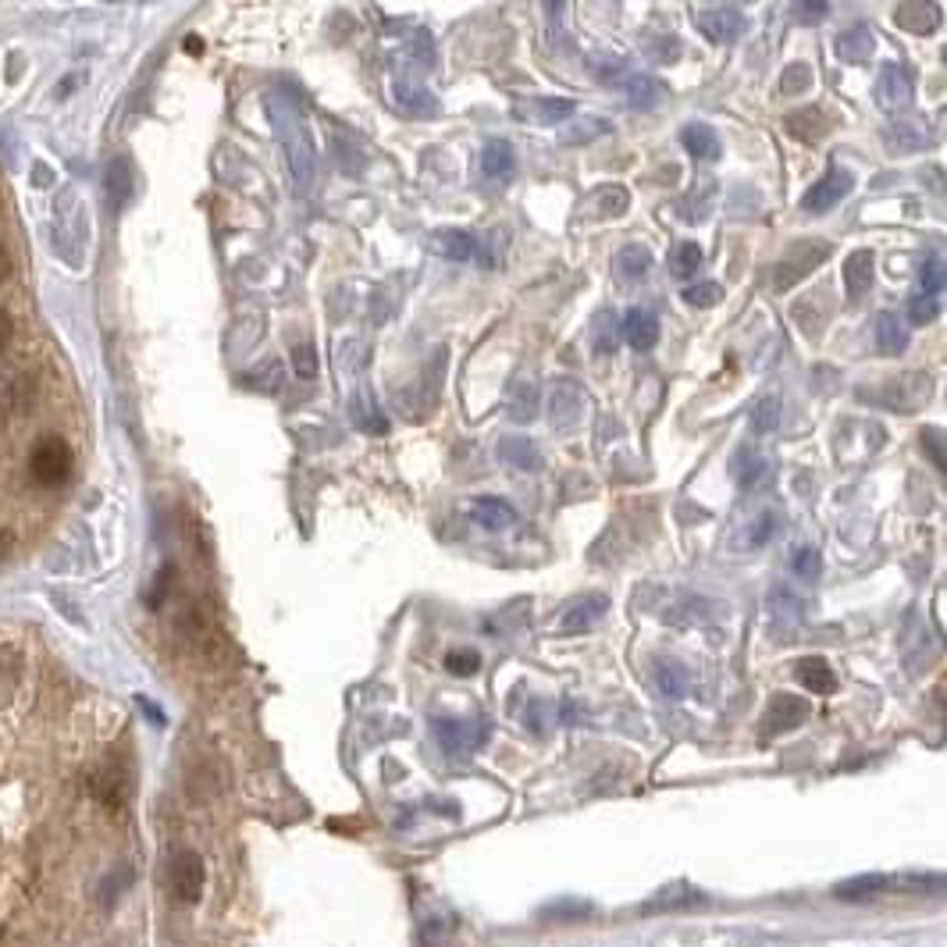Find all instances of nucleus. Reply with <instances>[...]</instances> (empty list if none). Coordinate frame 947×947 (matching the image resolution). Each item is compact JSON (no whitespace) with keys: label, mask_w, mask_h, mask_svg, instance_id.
I'll return each instance as SVG.
<instances>
[{"label":"nucleus","mask_w":947,"mask_h":947,"mask_svg":"<svg viewBox=\"0 0 947 947\" xmlns=\"http://www.w3.org/2000/svg\"><path fill=\"white\" fill-rule=\"evenodd\" d=\"M271 121H275V129L281 135V151H286L292 182L307 189L314 182V171H317V143H314V135H310L303 115L289 104H271Z\"/></svg>","instance_id":"1"},{"label":"nucleus","mask_w":947,"mask_h":947,"mask_svg":"<svg viewBox=\"0 0 947 947\" xmlns=\"http://www.w3.org/2000/svg\"><path fill=\"white\" fill-rule=\"evenodd\" d=\"M830 253H834V247L827 239H798V242H791V247H788V253L777 261V267L769 271V281H774L777 292H788L802 278H808Z\"/></svg>","instance_id":"2"},{"label":"nucleus","mask_w":947,"mask_h":947,"mask_svg":"<svg viewBox=\"0 0 947 947\" xmlns=\"http://www.w3.org/2000/svg\"><path fill=\"white\" fill-rule=\"evenodd\" d=\"M72 464H75V456L68 449V442L58 435H44L29 449V478L39 489H58V484H64L68 474H72Z\"/></svg>","instance_id":"3"},{"label":"nucleus","mask_w":947,"mask_h":947,"mask_svg":"<svg viewBox=\"0 0 947 947\" xmlns=\"http://www.w3.org/2000/svg\"><path fill=\"white\" fill-rule=\"evenodd\" d=\"M923 884L940 887V876H887V873H870V876H855L844 879V884L834 887V898L841 901H870L879 895H890V890H923Z\"/></svg>","instance_id":"4"},{"label":"nucleus","mask_w":947,"mask_h":947,"mask_svg":"<svg viewBox=\"0 0 947 947\" xmlns=\"http://www.w3.org/2000/svg\"><path fill=\"white\" fill-rule=\"evenodd\" d=\"M698 29L702 36L709 39V44L716 47H730L738 44V39L744 36V29H748V19H744V11L738 4H712V8H698Z\"/></svg>","instance_id":"5"},{"label":"nucleus","mask_w":947,"mask_h":947,"mask_svg":"<svg viewBox=\"0 0 947 947\" xmlns=\"http://www.w3.org/2000/svg\"><path fill=\"white\" fill-rule=\"evenodd\" d=\"M930 388H933L930 374H898L895 382L879 385L873 396H876L879 406H887V410L912 413L930 399Z\"/></svg>","instance_id":"6"},{"label":"nucleus","mask_w":947,"mask_h":947,"mask_svg":"<svg viewBox=\"0 0 947 947\" xmlns=\"http://www.w3.org/2000/svg\"><path fill=\"white\" fill-rule=\"evenodd\" d=\"M588 410V392L577 382H552L549 388V421L556 431H571L580 424V417Z\"/></svg>","instance_id":"7"},{"label":"nucleus","mask_w":947,"mask_h":947,"mask_svg":"<svg viewBox=\"0 0 947 947\" xmlns=\"http://www.w3.org/2000/svg\"><path fill=\"white\" fill-rule=\"evenodd\" d=\"M851 189H855V175L841 165H834L816 185H808V193L802 196V211L805 214H827L851 193Z\"/></svg>","instance_id":"8"},{"label":"nucleus","mask_w":947,"mask_h":947,"mask_svg":"<svg viewBox=\"0 0 947 947\" xmlns=\"http://www.w3.org/2000/svg\"><path fill=\"white\" fill-rule=\"evenodd\" d=\"M912 100H915L912 75L904 72L901 64H884V72L876 79V104L884 107L887 115H901V111H909Z\"/></svg>","instance_id":"9"},{"label":"nucleus","mask_w":947,"mask_h":947,"mask_svg":"<svg viewBox=\"0 0 947 947\" xmlns=\"http://www.w3.org/2000/svg\"><path fill=\"white\" fill-rule=\"evenodd\" d=\"M203 879H207V873H203V859L196 855V851H179V855L171 859L168 884H171V895L179 901H185V904L200 901Z\"/></svg>","instance_id":"10"},{"label":"nucleus","mask_w":947,"mask_h":947,"mask_svg":"<svg viewBox=\"0 0 947 947\" xmlns=\"http://www.w3.org/2000/svg\"><path fill=\"white\" fill-rule=\"evenodd\" d=\"M808 720V698H798V695H777L769 702V709L763 716V727L759 734L769 741L777 734H788V730H798Z\"/></svg>","instance_id":"11"},{"label":"nucleus","mask_w":947,"mask_h":947,"mask_svg":"<svg viewBox=\"0 0 947 947\" xmlns=\"http://www.w3.org/2000/svg\"><path fill=\"white\" fill-rule=\"evenodd\" d=\"M89 791H93V798H97L100 805H107V808H118V805H125L129 802V791H132V783H129V769L125 766H118V763H104V766H97L89 774Z\"/></svg>","instance_id":"12"},{"label":"nucleus","mask_w":947,"mask_h":947,"mask_svg":"<svg viewBox=\"0 0 947 947\" xmlns=\"http://www.w3.org/2000/svg\"><path fill=\"white\" fill-rule=\"evenodd\" d=\"M574 111L577 104L571 97H527L513 107V115L520 121H531V125H560V121L574 118Z\"/></svg>","instance_id":"13"},{"label":"nucleus","mask_w":947,"mask_h":947,"mask_svg":"<svg viewBox=\"0 0 947 947\" xmlns=\"http://www.w3.org/2000/svg\"><path fill=\"white\" fill-rule=\"evenodd\" d=\"M467 513L484 531H506V527L517 524V510H513L510 499H499V495H478Z\"/></svg>","instance_id":"14"},{"label":"nucleus","mask_w":947,"mask_h":947,"mask_svg":"<svg viewBox=\"0 0 947 947\" xmlns=\"http://www.w3.org/2000/svg\"><path fill=\"white\" fill-rule=\"evenodd\" d=\"M392 97L403 107L406 115L413 118H435L442 111V104L431 97V89L424 83H410V79H392Z\"/></svg>","instance_id":"15"},{"label":"nucleus","mask_w":947,"mask_h":947,"mask_svg":"<svg viewBox=\"0 0 947 947\" xmlns=\"http://www.w3.org/2000/svg\"><path fill=\"white\" fill-rule=\"evenodd\" d=\"M620 338H627L634 349H652L659 343V317L645 307H631L620 321Z\"/></svg>","instance_id":"16"},{"label":"nucleus","mask_w":947,"mask_h":947,"mask_svg":"<svg viewBox=\"0 0 947 947\" xmlns=\"http://www.w3.org/2000/svg\"><path fill=\"white\" fill-rule=\"evenodd\" d=\"M36 377L33 374H25V371H19V374H11V377H4V385H0V406H4L8 413H15V417H25L36 406Z\"/></svg>","instance_id":"17"},{"label":"nucleus","mask_w":947,"mask_h":947,"mask_svg":"<svg viewBox=\"0 0 947 947\" xmlns=\"http://www.w3.org/2000/svg\"><path fill=\"white\" fill-rule=\"evenodd\" d=\"M681 143L695 160H720V154H723L720 132L706 125V121H687V125L681 129Z\"/></svg>","instance_id":"18"},{"label":"nucleus","mask_w":947,"mask_h":947,"mask_svg":"<svg viewBox=\"0 0 947 947\" xmlns=\"http://www.w3.org/2000/svg\"><path fill=\"white\" fill-rule=\"evenodd\" d=\"M794 676H798V684L808 687V695H834L837 692V673H834L830 662L819 659V656H808V659L798 662Z\"/></svg>","instance_id":"19"},{"label":"nucleus","mask_w":947,"mask_h":947,"mask_svg":"<svg viewBox=\"0 0 947 947\" xmlns=\"http://www.w3.org/2000/svg\"><path fill=\"white\" fill-rule=\"evenodd\" d=\"M788 132L802 143H819L830 132V118L823 107H802V111L788 115Z\"/></svg>","instance_id":"20"},{"label":"nucleus","mask_w":947,"mask_h":947,"mask_svg":"<svg viewBox=\"0 0 947 947\" xmlns=\"http://www.w3.org/2000/svg\"><path fill=\"white\" fill-rule=\"evenodd\" d=\"M844 289H848L851 303L862 300V296L873 289V253L870 250H855L844 261Z\"/></svg>","instance_id":"21"},{"label":"nucleus","mask_w":947,"mask_h":947,"mask_svg":"<svg viewBox=\"0 0 947 947\" xmlns=\"http://www.w3.org/2000/svg\"><path fill=\"white\" fill-rule=\"evenodd\" d=\"M624 93H627V104L638 107V111H656V107L667 100V86H662L656 75H627Z\"/></svg>","instance_id":"22"},{"label":"nucleus","mask_w":947,"mask_h":947,"mask_svg":"<svg viewBox=\"0 0 947 947\" xmlns=\"http://www.w3.org/2000/svg\"><path fill=\"white\" fill-rule=\"evenodd\" d=\"M435 734L442 741L445 752H470L474 744H481V727H474L467 720H435Z\"/></svg>","instance_id":"23"},{"label":"nucleus","mask_w":947,"mask_h":947,"mask_svg":"<svg viewBox=\"0 0 947 947\" xmlns=\"http://www.w3.org/2000/svg\"><path fill=\"white\" fill-rule=\"evenodd\" d=\"M873 33H870V25L865 22H855V25H848L844 33H837V39H834V50L841 53L844 61H851V64H859V61H865L873 53Z\"/></svg>","instance_id":"24"},{"label":"nucleus","mask_w":947,"mask_h":947,"mask_svg":"<svg viewBox=\"0 0 947 947\" xmlns=\"http://www.w3.org/2000/svg\"><path fill=\"white\" fill-rule=\"evenodd\" d=\"M513 168H517V154H513V143H510V140L495 135V140L484 143V151H481V171L489 175V179H506V175H513Z\"/></svg>","instance_id":"25"},{"label":"nucleus","mask_w":947,"mask_h":947,"mask_svg":"<svg viewBox=\"0 0 947 947\" xmlns=\"http://www.w3.org/2000/svg\"><path fill=\"white\" fill-rule=\"evenodd\" d=\"M609 613V599L606 595H585L577 606H571L560 620V631H585L595 620H602Z\"/></svg>","instance_id":"26"},{"label":"nucleus","mask_w":947,"mask_h":947,"mask_svg":"<svg viewBox=\"0 0 947 947\" xmlns=\"http://www.w3.org/2000/svg\"><path fill=\"white\" fill-rule=\"evenodd\" d=\"M499 453H503V459L513 467V470H524V474H535L541 467V449L524 435H506L503 442H499Z\"/></svg>","instance_id":"27"},{"label":"nucleus","mask_w":947,"mask_h":947,"mask_svg":"<svg viewBox=\"0 0 947 947\" xmlns=\"http://www.w3.org/2000/svg\"><path fill=\"white\" fill-rule=\"evenodd\" d=\"M876 349L884 357H901L904 349H909V328H904L890 310H884V314L876 317Z\"/></svg>","instance_id":"28"},{"label":"nucleus","mask_w":947,"mask_h":947,"mask_svg":"<svg viewBox=\"0 0 947 947\" xmlns=\"http://www.w3.org/2000/svg\"><path fill=\"white\" fill-rule=\"evenodd\" d=\"M349 417H353V424L368 431V435H385V431H388V421H385V413L377 410L371 388L357 392L353 403H349Z\"/></svg>","instance_id":"29"},{"label":"nucleus","mask_w":947,"mask_h":947,"mask_svg":"<svg viewBox=\"0 0 947 947\" xmlns=\"http://www.w3.org/2000/svg\"><path fill=\"white\" fill-rule=\"evenodd\" d=\"M895 22L901 25L904 33L923 36V33H933V29H937V22H940V8H937V4H898V8H895Z\"/></svg>","instance_id":"30"},{"label":"nucleus","mask_w":947,"mask_h":947,"mask_svg":"<svg viewBox=\"0 0 947 947\" xmlns=\"http://www.w3.org/2000/svg\"><path fill=\"white\" fill-rule=\"evenodd\" d=\"M431 247H435L445 261H474V256H478V239L470 232H459V228H445V232L431 239Z\"/></svg>","instance_id":"31"},{"label":"nucleus","mask_w":947,"mask_h":947,"mask_svg":"<svg viewBox=\"0 0 947 947\" xmlns=\"http://www.w3.org/2000/svg\"><path fill=\"white\" fill-rule=\"evenodd\" d=\"M648 271H652V253H648V247H642V242H627V247L616 253V275L624 281H638Z\"/></svg>","instance_id":"32"},{"label":"nucleus","mask_w":947,"mask_h":947,"mask_svg":"<svg viewBox=\"0 0 947 947\" xmlns=\"http://www.w3.org/2000/svg\"><path fill=\"white\" fill-rule=\"evenodd\" d=\"M656 681H659V692L667 698H684L687 695V670L681 667L676 659H659L656 662Z\"/></svg>","instance_id":"33"},{"label":"nucleus","mask_w":947,"mask_h":947,"mask_svg":"<svg viewBox=\"0 0 947 947\" xmlns=\"http://www.w3.org/2000/svg\"><path fill=\"white\" fill-rule=\"evenodd\" d=\"M702 267V250L698 242H676L673 253H670V275L676 281H692Z\"/></svg>","instance_id":"34"},{"label":"nucleus","mask_w":947,"mask_h":947,"mask_svg":"<svg viewBox=\"0 0 947 947\" xmlns=\"http://www.w3.org/2000/svg\"><path fill=\"white\" fill-rule=\"evenodd\" d=\"M104 185H107V196H111V207H125L132 196V168L125 160H111V168L104 175Z\"/></svg>","instance_id":"35"},{"label":"nucleus","mask_w":947,"mask_h":947,"mask_svg":"<svg viewBox=\"0 0 947 947\" xmlns=\"http://www.w3.org/2000/svg\"><path fill=\"white\" fill-rule=\"evenodd\" d=\"M769 474V464L755 453V449H741V456L734 459V478L741 489H752V484H759L763 478Z\"/></svg>","instance_id":"36"},{"label":"nucleus","mask_w":947,"mask_h":947,"mask_svg":"<svg viewBox=\"0 0 947 947\" xmlns=\"http://www.w3.org/2000/svg\"><path fill=\"white\" fill-rule=\"evenodd\" d=\"M752 428L759 431V435H766V431H774L777 424H780V417H783V403H780V396H759L752 403Z\"/></svg>","instance_id":"37"},{"label":"nucleus","mask_w":947,"mask_h":947,"mask_svg":"<svg viewBox=\"0 0 947 947\" xmlns=\"http://www.w3.org/2000/svg\"><path fill=\"white\" fill-rule=\"evenodd\" d=\"M723 300V286L720 281H695V286L684 289V303L695 307V310H709Z\"/></svg>","instance_id":"38"},{"label":"nucleus","mask_w":947,"mask_h":947,"mask_svg":"<svg viewBox=\"0 0 947 947\" xmlns=\"http://www.w3.org/2000/svg\"><path fill=\"white\" fill-rule=\"evenodd\" d=\"M791 566H794V574L802 577V580H819V574H823V556H819V549L816 546H802L791 556Z\"/></svg>","instance_id":"39"},{"label":"nucleus","mask_w":947,"mask_h":947,"mask_svg":"<svg viewBox=\"0 0 947 947\" xmlns=\"http://www.w3.org/2000/svg\"><path fill=\"white\" fill-rule=\"evenodd\" d=\"M777 531H780V517H777L774 510H763L759 517L752 520V527H748V546H752V549H763Z\"/></svg>","instance_id":"40"},{"label":"nucleus","mask_w":947,"mask_h":947,"mask_svg":"<svg viewBox=\"0 0 947 947\" xmlns=\"http://www.w3.org/2000/svg\"><path fill=\"white\" fill-rule=\"evenodd\" d=\"M944 261L940 256H926L923 261V267H919V286H923V292L926 296H937L940 300V292H944Z\"/></svg>","instance_id":"41"},{"label":"nucleus","mask_w":947,"mask_h":947,"mask_svg":"<svg viewBox=\"0 0 947 947\" xmlns=\"http://www.w3.org/2000/svg\"><path fill=\"white\" fill-rule=\"evenodd\" d=\"M937 314H940V300H937V296L915 292L912 300H909V321L919 324V328H923V324H930V321H937Z\"/></svg>","instance_id":"42"},{"label":"nucleus","mask_w":947,"mask_h":947,"mask_svg":"<svg viewBox=\"0 0 947 947\" xmlns=\"http://www.w3.org/2000/svg\"><path fill=\"white\" fill-rule=\"evenodd\" d=\"M242 382H247L250 388H256V392H278V388H281V363H278V360H267V363H261V371L247 374Z\"/></svg>","instance_id":"43"},{"label":"nucleus","mask_w":947,"mask_h":947,"mask_svg":"<svg viewBox=\"0 0 947 947\" xmlns=\"http://www.w3.org/2000/svg\"><path fill=\"white\" fill-rule=\"evenodd\" d=\"M445 670L453 676H470L481 670V656L474 652V648H453V652L445 656Z\"/></svg>","instance_id":"44"},{"label":"nucleus","mask_w":947,"mask_h":947,"mask_svg":"<svg viewBox=\"0 0 947 947\" xmlns=\"http://www.w3.org/2000/svg\"><path fill=\"white\" fill-rule=\"evenodd\" d=\"M292 368H296V374L300 377H317V349H314V343H296L292 346Z\"/></svg>","instance_id":"45"},{"label":"nucleus","mask_w":947,"mask_h":947,"mask_svg":"<svg viewBox=\"0 0 947 947\" xmlns=\"http://www.w3.org/2000/svg\"><path fill=\"white\" fill-rule=\"evenodd\" d=\"M591 72L602 79V83H613L616 75L627 79V61L624 58H609V53H591Z\"/></svg>","instance_id":"46"},{"label":"nucleus","mask_w":947,"mask_h":947,"mask_svg":"<svg viewBox=\"0 0 947 947\" xmlns=\"http://www.w3.org/2000/svg\"><path fill=\"white\" fill-rule=\"evenodd\" d=\"M22 670H25V659L19 648L0 645V681H19Z\"/></svg>","instance_id":"47"},{"label":"nucleus","mask_w":947,"mask_h":947,"mask_svg":"<svg viewBox=\"0 0 947 947\" xmlns=\"http://www.w3.org/2000/svg\"><path fill=\"white\" fill-rule=\"evenodd\" d=\"M171 580H175V566H165V571H160V574L154 577L151 591H146V606H151V609H160V606H165L168 591H171Z\"/></svg>","instance_id":"48"},{"label":"nucleus","mask_w":947,"mask_h":947,"mask_svg":"<svg viewBox=\"0 0 947 947\" xmlns=\"http://www.w3.org/2000/svg\"><path fill=\"white\" fill-rule=\"evenodd\" d=\"M812 83V68L808 64H791L780 79V93H802Z\"/></svg>","instance_id":"49"},{"label":"nucleus","mask_w":947,"mask_h":947,"mask_svg":"<svg viewBox=\"0 0 947 947\" xmlns=\"http://www.w3.org/2000/svg\"><path fill=\"white\" fill-rule=\"evenodd\" d=\"M676 53H681V44H676L673 36H656L652 44H648V58H656L659 64L676 61Z\"/></svg>","instance_id":"50"},{"label":"nucleus","mask_w":947,"mask_h":947,"mask_svg":"<svg viewBox=\"0 0 947 947\" xmlns=\"http://www.w3.org/2000/svg\"><path fill=\"white\" fill-rule=\"evenodd\" d=\"M923 449L933 459V467L944 470V431L940 428H923Z\"/></svg>","instance_id":"51"},{"label":"nucleus","mask_w":947,"mask_h":947,"mask_svg":"<svg viewBox=\"0 0 947 947\" xmlns=\"http://www.w3.org/2000/svg\"><path fill=\"white\" fill-rule=\"evenodd\" d=\"M791 15L802 22V25H816L823 19H830V4H794Z\"/></svg>","instance_id":"52"},{"label":"nucleus","mask_w":947,"mask_h":947,"mask_svg":"<svg viewBox=\"0 0 947 947\" xmlns=\"http://www.w3.org/2000/svg\"><path fill=\"white\" fill-rule=\"evenodd\" d=\"M627 203H631V200H627V189H624V185H613V189H606V193H602V211L613 214V218L627 211Z\"/></svg>","instance_id":"53"},{"label":"nucleus","mask_w":947,"mask_h":947,"mask_svg":"<svg viewBox=\"0 0 947 947\" xmlns=\"http://www.w3.org/2000/svg\"><path fill=\"white\" fill-rule=\"evenodd\" d=\"M588 132L606 135L609 125H606V121H591V118H588V121H585V129H571V132L563 135V140H566V143H588Z\"/></svg>","instance_id":"54"},{"label":"nucleus","mask_w":947,"mask_h":947,"mask_svg":"<svg viewBox=\"0 0 947 947\" xmlns=\"http://www.w3.org/2000/svg\"><path fill=\"white\" fill-rule=\"evenodd\" d=\"M513 417H517V421H531L535 417V388L531 385H524V399L513 403Z\"/></svg>","instance_id":"55"},{"label":"nucleus","mask_w":947,"mask_h":947,"mask_svg":"<svg viewBox=\"0 0 947 947\" xmlns=\"http://www.w3.org/2000/svg\"><path fill=\"white\" fill-rule=\"evenodd\" d=\"M11 338H15V317H11V310L0 307V353L11 346Z\"/></svg>","instance_id":"56"},{"label":"nucleus","mask_w":947,"mask_h":947,"mask_svg":"<svg viewBox=\"0 0 947 947\" xmlns=\"http://www.w3.org/2000/svg\"><path fill=\"white\" fill-rule=\"evenodd\" d=\"M11 549H15V531H8V527H0V563H4L11 556Z\"/></svg>","instance_id":"57"},{"label":"nucleus","mask_w":947,"mask_h":947,"mask_svg":"<svg viewBox=\"0 0 947 947\" xmlns=\"http://www.w3.org/2000/svg\"><path fill=\"white\" fill-rule=\"evenodd\" d=\"M11 271H15V264H11V253L4 250V242H0V281H8Z\"/></svg>","instance_id":"58"}]
</instances>
